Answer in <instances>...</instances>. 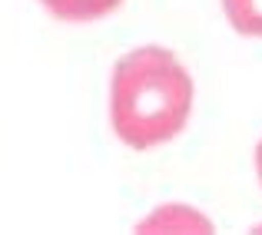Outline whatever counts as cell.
Wrapping results in <instances>:
<instances>
[{"label":"cell","mask_w":262,"mask_h":235,"mask_svg":"<svg viewBox=\"0 0 262 235\" xmlns=\"http://www.w3.org/2000/svg\"><path fill=\"white\" fill-rule=\"evenodd\" d=\"M189 70L173 50L146 43L123 53L110 80V126L123 146L146 153L176 139L192 116Z\"/></svg>","instance_id":"6da1fadb"},{"label":"cell","mask_w":262,"mask_h":235,"mask_svg":"<svg viewBox=\"0 0 262 235\" xmlns=\"http://www.w3.org/2000/svg\"><path fill=\"white\" fill-rule=\"evenodd\" d=\"M136 232H143V235H153V232H173V235L196 232V235H209L212 222L203 216V212L189 209V205L169 202V205H160V209L149 212V216L136 225Z\"/></svg>","instance_id":"7a4b0ae2"},{"label":"cell","mask_w":262,"mask_h":235,"mask_svg":"<svg viewBox=\"0 0 262 235\" xmlns=\"http://www.w3.org/2000/svg\"><path fill=\"white\" fill-rule=\"evenodd\" d=\"M43 10L53 20L63 24H96V20L110 17L123 0H40Z\"/></svg>","instance_id":"3957f363"},{"label":"cell","mask_w":262,"mask_h":235,"mask_svg":"<svg viewBox=\"0 0 262 235\" xmlns=\"http://www.w3.org/2000/svg\"><path fill=\"white\" fill-rule=\"evenodd\" d=\"M229 27L243 37H262V0H223Z\"/></svg>","instance_id":"277c9868"},{"label":"cell","mask_w":262,"mask_h":235,"mask_svg":"<svg viewBox=\"0 0 262 235\" xmlns=\"http://www.w3.org/2000/svg\"><path fill=\"white\" fill-rule=\"evenodd\" d=\"M256 176H259V185H262V139L256 146Z\"/></svg>","instance_id":"5b68a950"}]
</instances>
